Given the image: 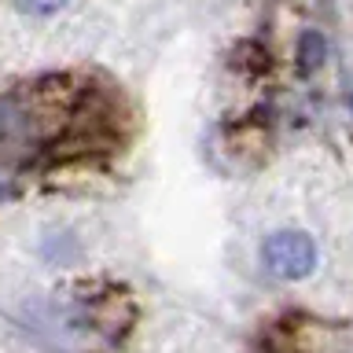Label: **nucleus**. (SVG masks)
I'll return each instance as SVG.
<instances>
[{
    "mask_svg": "<svg viewBox=\"0 0 353 353\" xmlns=\"http://www.w3.org/2000/svg\"><path fill=\"white\" fill-rule=\"evenodd\" d=\"M66 0H19L22 11H30V15H52V11H59Z\"/></svg>",
    "mask_w": 353,
    "mask_h": 353,
    "instance_id": "obj_2",
    "label": "nucleus"
},
{
    "mask_svg": "<svg viewBox=\"0 0 353 353\" xmlns=\"http://www.w3.org/2000/svg\"><path fill=\"white\" fill-rule=\"evenodd\" d=\"M350 103H353V96H350Z\"/></svg>",
    "mask_w": 353,
    "mask_h": 353,
    "instance_id": "obj_3",
    "label": "nucleus"
},
{
    "mask_svg": "<svg viewBox=\"0 0 353 353\" xmlns=\"http://www.w3.org/2000/svg\"><path fill=\"white\" fill-rule=\"evenodd\" d=\"M261 261L280 280H302L316 269V247L305 232H272L261 247Z\"/></svg>",
    "mask_w": 353,
    "mask_h": 353,
    "instance_id": "obj_1",
    "label": "nucleus"
}]
</instances>
